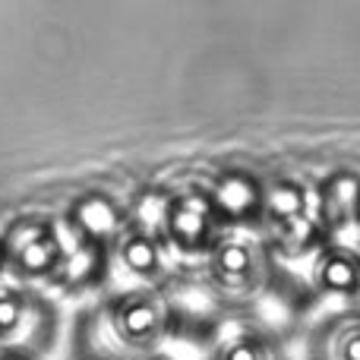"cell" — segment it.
<instances>
[{"mask_svg": "<svg viewBox=\"0 0 360 360\" xmlns=\"http://www.w3.org/2000/svg\"><path fill=\"white\" fill-rule=\"evenodd\" d=\"M186 310L174 294L120 288L79 310L76 360H168V345L186 332Z\"/></svg>", "mask_w": 360, "mask_h": 360, "instance_id": "obj_1", "label": "cell"}, {"mask_svg": "<svg viewBox=\"0 0 360 360\" xmlns=\"http://www.w3.org/2000/svg\"><path fill=\"white\" fill-rule=\"evenodd\" d=\"M278 266L259 231L234 228L218 237L193 278L212 307L231 316H250L278 288Z\"/></svg>", "mask_w": 360, "mask_h": 360, "instance_id": "obj_2", "label": "cell"}, {"mask_svg": "<svg viewBox=\"0 0 360 360\" xmlns=\"http://www.w3.org/2000/svg\"><path fill=\"white\" fill-rule=\"evenodd\" d=\"M259 231L278 262H307L329 237L319 221L316 180L278 174L266 180Z\"/></svg>", "mask_w": 360, "mask_h": 360, "instance_id": "obj_3", "label": "cell"}, {"mask_svg": "<svg viewBox=\"0 0 360 360\" xmlns=\"http://www.w3.org/2000/svg\"><path fill=\"white\" fill-rule=\"evenodd\" d=\"M60 335V310L29 285H0V351L41 360Z\"/></svg>", "mask_w": 360, "mask_h": 360, "instance_id": "obj_4", "label": "cell"}, {"mask_svg": "<svg viewBox=\"0 0 360 360\" xmlns=\"http://www.w3.org/2000/svg\"><path fill=\"white\" fill-rule=\"evenodd\" d=\"M158 231H162L168 250L177 256V262L184 269H190L193 275H196L199 262L212 253L218 237L224 234L215 209H212L209 199L196 186L177 190V193H162Z\"/></svg>", "mask_w": 360, "mask_h": 360, "instance_id": "obj_5", "label": "cell"}, {"mask_svg": "<svg viewBox=\"0 0 360 360\" xmlns=\"http://www.w3.org/2000/svg\"><path fill=\"white\" fill-rule=\"evenodd\" d=\"M6 253V272L22 285H51L67 250V231L60 221L44 215H22L0 234Z\"/></svg>", "mask_w": 360, "mask_h": 360, "instance_id": "obj_6", "label": "cell"}, {"mask_svg": "<svg viewBox=\"0 0 360 360\" xmlns=\"http://www.w3.org/2000/svg\"><path fill=\"white\" fill-rule=\"evenodd\" d=\"M114 266H120L130 275L133 281L130 288H146V291H162V294L180 291L186 281V272H190L168 250L162 231L136 221V218L130 221L127 234L114 247Z\"/></svg>", "mask_w": 360, "mask_h": 360, "instance_id": "obj_7", "label": "cell"}, {"mask_svg": "<svg viewBox=\"0 0 360 360\" xmlns=\"http://www.w3.org/2000/svg\"><path fill=\"white\" fill-rule=\"evenodd\" d=\"M196 190L209 199L218 221L224 231L234 228H259L262 212V193H266V177H259L250 168H221L212 171L196 184Z\"/></svg>", "mask_w": 360, "mask_h": 360, "instance_id": "obj_8", "label": "cell"}, {"mask_svg": "<svg viewBox=\"0 0 360 360\" xmlns=\"http://www.w3.org/2000/svg\"><path fill=\"white\" fill-rule=\"evenodd\" d=\"M307 288L316 300H332L335 307L360 304V243L326 240L307 259Z\"/></svg>", "mask_w": 360, "mask_h": 360, "instance_id": "obj_9", "label": "cell"}, {"mask_svg": "<svg viewBox=\"0 0 360 360\" xmlns=\"http://www.w3.org/2000/svg\"><path fill=\"white\" fill-rule=\"evenodd\" d=\"M130 221H133L130 202H120L117 196H111V193H105V190L79 193L60 218L63 231H67L70 237L101 243V247H108V250L117 247L120 237L130 228Z\"/></svg>", "mask_w": 360, "mask_h": 360, "instance_id": "obj_10", "label": "cell"}, {"mask_svg": "<svg viewBox=\"0 0 360 360\" xmlns=\"http://www.w3.org/2000/svg\"><path fill=\"white\" fill-rule=\"evenodd\" d=\"M205 360H291V354L285 338L262 319L228 316L212 335Z\"/></svg>", "mask_w": 360, "mask_h": 360, "instance_id": "obj_11", "label": "cell"}, {"mask_svg": "<svg viewBox=\"0 0 360 360\" xmlns=\"http://www.w3.org/2000/svg\"><path fill=\"white\" fill-rule=\"evenodd\" d=\"M111 269H114V250L67 234V250H63V259L48 288H54L63 297H86V294H95L105 285Z\"/></svg>", "mask_w": 360, "mask_h": 360, "instance_id": "obj_12", "label": "cell"}, {"mask_svg": "<svg viewBox=\"0 0 360 360\" xmlns=\"http://www.w3.org/2000/svg\"><path fill=\"white\" fill-rule=\"evenodd\" d=\"M316 205H319V221H323V231L329 240H357V218H360L357 171L342 168L316 180Z\"/></svg>", "mask_w": 360, "mask_h": 360, "instance_id": "obj_13", "label": "cell"}, {"mask_svg": "<svg viewBox=\"0 0 360 360\" xmlns=\"http://www.w3.org/2000/svg\"><path fill=\"white\" fill-rule=\"evenodd\" d=\"M304 360H360V304L326 310L304 335Z\"/></svg>", "mask_w": 360, "mask_h": 360, "instance_id": "obj_14", "label": "cell"}, {"mask_svg": "<svg viewBox=\"0 0 360 360\" xmlns=\"http://www.w3.org/2000/svg\"><path fill=\"white\" fill-rule=\"evenodd\" d=\"M0 360H38V357H25V354H10V351H0Z\"/></svg>", "mask_w": 360, "mask_h": 360, "instance_id": "obj_15", "label": "cell"}, {"mask_svg": "<svg viewBox=\"0 0 360 360\" xmlns=\"http://www.w3.org/2000/svg\"><path fill=\"white\" fill-rule=\"evenodd\" d=\"M0 275H6V253H4V240H0Z\"/></svg>", "mask_w": 360, "mask_h": 360, "instance_id": "obj_16", "label": "cell"}, {"mask_svg": "<svg viewBox=\"0 0 360 360\" xmlns=\"http://www.w3.org/2000/svg\"><path fill=\"white\" fill-rule=\"evenodd\" d=\"M357 240H360V218H357Z\"/></svg>", "mask_w": 360, "mask_h": 360, "instance_id": "obj_17", "label": "cell"}]
</instances>
